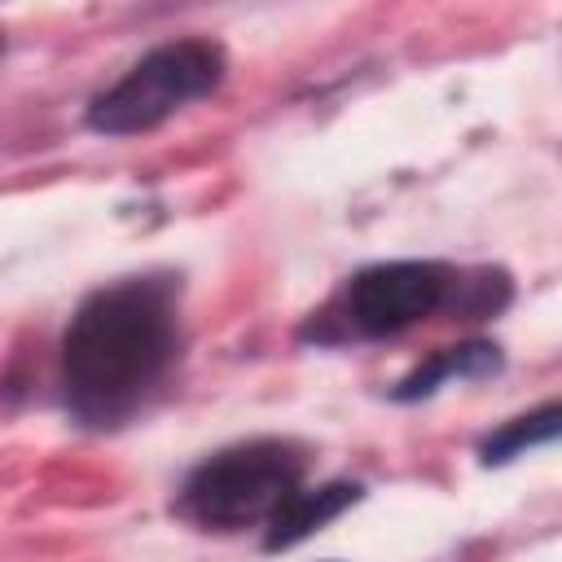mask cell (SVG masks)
<instances>
[{
	"mask_svg": "<svg viewBox=\"0 0 562 562\" xmlns=\"http://www.w3.org/2000/svg\"><path fill=\"white\" fill-rule=\"evenodd\" d=\"M180 351V294L167 277H127L79 303L61 338L66 408L83 426L132 417Z\"/></svg>",
	"mask_w": 562,
	"mask_h": 562,
	"instance_id": "1",
	"label": "cell"
},
{
	"mask_svg": "<svg viewBox=\"0 0 562 562\" xmlns=\"http://www.w3.org/2000/svg\"><path fill=\"white\" fill-rule=\"evenodd\" d=\"M505 294H492L483 281H461L452 268L430 259H395L373 263L356 272L338 299L325 307L316 338H391L426 316H435L448 303H461L465 312L501 307Z\"/></svg>",
	"mask_w": 562,
	"mask_h": 562,
	"instance_id": "2",
	"label": "cell"
},
{
	"mask_svg": "<svg viewBox=\"0 0 562 562\" xmlns=\"http://www.w3.org/2000/svg\"><path fill=\"white\" fill-rule=\"evenodd\" d=\"M307 457L290 439H250L206 457L180 492V514L211 531H237L268 518L303 487Z\"/></svg>",
	"mask_w": 562,
	"mask_h": 562,
	"instance_id": "3",
	"label": "cell"
},
{
	"mask_svg": "<svg viewBox=\"0 0 562 562\" xmlns=\"http://www.w3.org/2000/svg\"><path fill=\"white\" fill-rule=\"evenodd\" d=\"M228 61L215 40H171L149 48L119 83H110L88 105V127L105 136H136L167 123L198 97H211L224 79Z\"/></svg>",
	"mask_w": 562,
	"mask_h": 562,
	"instance_id": "4",
	"label": "cell"
},
{
	"mask_svg": "<svg viewBox=\"0 0 562 562\" xmlns=\"http://www.w3.org/2000/svg\"><path fill=\"white\" fill-rule=\"evenodd\" d=\"M360 501L356 483H321V487H299L272 518H268V549H290L299 540H307L312 531H321L329 518H338L347 505Z\"/></svg>",
	"mask_w": 562,
	"mask_h": 562,
	"instance_id": "5",
	"label": "cell"
},
{
	"mask_svg": "<svg viewBox=\"0 0 562 562\" xmlns=\"http://www.w3.org/2000/svg\"><path fill=\"white\" fill-rule=\"evenodd\" d=\"M501 369V351L492 342H461V347H443L435 351L426 364H417L400 386H395V400H426L439 391V382L448 378H483V373H496Z\"/></svg>",
	"mask_w": 562,
	"mask_h": 562,
	"instance_id": "6",
	"label": "cell"
},
{
	"mask_svg": "<svg viewBox=\"0 0 562 562\" xmlns=\"http://www.w3.org/2000/svg\"><path fill=\"white\" fill-rule=\"evenodd\" d=\"M553 439H562V400L540 404V408L505 422L496 435H487L483 439V461L487 465H501V461H514L527 448H540V443H553Z\"/></svg>",
	"mask_w": 562,
	"mask_h": 562,
	"instance_id": "7",
	"label": "cell"
}]
</instances>
